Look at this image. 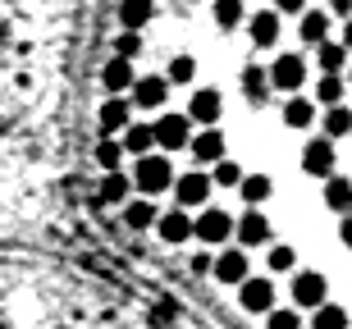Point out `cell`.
Instances as JSON below:
<instances>
[{"instance_id": "1", "label": "cell", "mask_w": 352, "mask_h": 329, "mask_svg": "<svg viewBox=\"0 0 352 329\" xmlns=\"http://www.w3.org/2000/svg\"><path fill=\"white\" fill-rule=\"evenodd\" d=\"M133 183L142 188L146 197H156V192H165V188H174V170L165 156H142L138 160V170H133Z\"/></svg>"}, {"instance_id": "2", "label": "cell", "mask_w": 352, "mask_h": 329, "mask_svg": "<svg viewBox=\"0 0 352 329\" xmlns=\"http://www.w3.org/2000/svg\"><path fill=\"white\" fill-rule=\"evenodd\" d=\"M151 128H156V142L165 146V151H183V146L192 142V124H188V115H160Z\"/></svg>"}, {"instance_id": "3", "label": "cell", "mask_w": 352, "mask_h": 329, "mask_svg": "<svg viewBox=\"0 0 352 329\" xmlns=\"http://www.w3.org/2000/svg\"><path fill=\"white\" fill-rule=\"evenodd\" d=\"M243 311H252V316H270L274 311V284L270 279H243Z\"/></svg>"}, {"instance_id": "4", "label": "cell", "mask_w": 352, "mask_h": 329, "mask_svg": "<svg viewBox=\"0 0 352 329\" xmlns=\"http://www.w3.org/2000/svg\"><path fill=\"white\" fill-rule=\"evenodd\" d=\"M293 302H298V306H311V311H320V306H325V275H316V270H302V275L293 279Z\"/></svg>"}, {"instance_id": "5", "label": "cell", "mask_w": 352, "mask_h": 329, "mask_svg": "<svg viewBox=\"0 0 352 329\" xmlns=\"http://www.w3.org/2000/svg\"><path fill=\"white\" fill-rule=\"evenodd\" d=\"M192 234L201 242H224V238L234 234V220H229V211H201L192 220Z\"/></svg>"}, {"instance_id": "6", "label": "cell", "mask_w": 352, "mask_h": 329, "mask_svg": "<svg viewBox=\"0 0 352 329\" xmlns=\"http://www.w3.org/2000/svg\"><path fill=\"white\" fill-rule=\"evenodd\" d=\"M302 78H307V65H302V55H279L270 69V87H284V92H298Z\"/></svg>"}, {"instance_id": "7", "label": "cell", "mask_w": 352, "mask_h": 329, "mask_svg": "<svg viewBox=\"0 0 352 329\" xmlns=\"http://www.w3.org/2000/svg\"><path fill=\"white\" fill-rule=\"evenodd\" d=\"M302 170L329 179V174H334V142H329V137H316V142H307V151H302Z\"/></svg>"}, {"instance_id": "8", "label": "cell", "mask_w": 352, "mask_h": 329, "mask_svg": "<svg viewBox=\"0 0 352 329\" xmlns=\"http://www.w3.org/2000/svg\"><path fill=\"white\" fill-rule=\"evenodd\" d=\"M174 192H179V211L201 206V201L210 197V179H206V174H197V170H188L183 179H174Z\"/></svg>"}, {"instance_id": "9", "label": "cell", "mask_w": 352, "mask_h": 329, "mask_svg": "<svg viewBox=\"0 0 352 329\" xmlns=\"http://www.w3.org/2000/svg\"><path fill=\"white\" fill-rule=\"evenodd\" d=\"M224 110L220 92H210V87H201V92H192V101H188V124H215Z\"/></svg>"}, {"instance_id": "10", "label": "cell", "mask_w": 352, "mask_h": 329, "mask_svg": "<svg viewBox=\"0 0 352 329\" xmlns=\"http://www.w3.org/2000/svg\"><path fill=\"white\" fill-rule=\"evenodd\" d=\"M234 234L243 247H261V242H270V220H265L261 211H248L243 220L234 224Z\"/></svg>"}, {"instance_id": "11", "label": "cell", "mask_w": 352, "mask_h": 329, "mask_svg": "<svg viewBox=\"0 0 352 329\" xmlns=\"http://www.w3.org/2000/svg\"><path fill=\"white\" fill-rule=\"evenodd\" d=\"M129 115H133V101H124V96H110V101H105L101 106V133L105 137H115V133H124L129 128Z\"/></svg>"}, {"instance_id": "12", "label": "cell", "mask_w": 352, "mask_h": 329, "mask_svg": "<svg viewBox=\"0 0 352 329\" xmlns=\"http://www.w3.org/2000/svg\"><path fill=\"white\" fill-rule=\"evenodd\" d=\"M156 234L165 238V242H174V247H179V242H188V238H192V215H188V211H165L156 220Z\"/></svg>"}, {"instance_id": "13", "label": "cell", "mask_w": 352, "mask_h": 329, "mask_svg": "<svg viewBox=\"0 0 352 329\" xmlns=\"http://www.w3.org/2000/svg\"><path fill=\"white\" fill-rule=\"evenodd\" d=\"M165 92H170V78H138L133 82V106H142V110H156L165 106Z\"/></svg>"}, {"instance_id": "14", "label": "cell", "mask_w": 352, "mask_h": 329, "mask_svg": "<svg viewBox=\"0 0 352 329\" xmlns=\"http://www.w3.org/2000/svg\"><path fill=\"white\" fill-rule=\"evenodd\" d=\"M210 270H215L220 284H243L248 279V251H220Z\"/></svg>"}, {"instance_id": "15", "label": "cell", "mask_w": 352, "mask_h": 329, "mask_svg": "<svg viewBox=\"0 0 352 329\" xmlns=\"http://www.w3.org/2000/svg\"><path fill=\"white\" fill-rule=\"evenodd\" d=\"M129 188H133V179L124 170H119V174H105L101 188H96V201H101V206H129Z\"/></svg>"}, {"instance_id": "16", "label": "cell", "mask_w": 352, "mask_h": 329, "mask_svg": "<svg viewBox=\"0 0 352 329\" xmlns=\"http://www.w3.org/2000/svg\"><path fill=\"white\" fill-rule=\"evenodd\" d=\"M101 82H105V92H110V96H124L133 82H138V73H133L129 60H110V65L101 69Z\"/></svg>"}, {"instance_id": "17", "label": "cell", "mask_w": 352, "mask_h": 329, "mask_svg": "<svg viewBox=\"0 0 352 329\" xmlns=\"http://www.w3.org/2000/svg\"><path fill=\"white\" fill-rule=\"evenodd\" d=\"M151 19H156V5H151V0H124V5H119L124 32H138V27H146Z\"/></svg>"}, {"instance_id": "18", "label": "cell", "mask_w": 352, "mask_h": 329, "mask_svg": "<svg viewBox=\"0 0 352 329\" xmlns=\"http://www.w3.org/2000/svg\"><path fill=\"white\" fill-rule=\"evenodd\" d=\"M151 146H156V128L151 124H129L124 128V151H133L142 160V156H151Z\"/></svg>"}, {"instance_id": "19", "label": "cell", "mask_w": 352, "mask_h": 329, "mask_svg": "<svg viewBox=\"0 0 352 329\" xmlns=\"http://www.w3.org/2000/svg\"><path fill=\"white\" fill-rule=\"evenodd\" d=\"M265 92H270V73L261 65H248L243 69V96H248L252 106H265Z\"/></svg>"}, {"instance_id": "20", "label": "cell", "mask_w": 352, "mask_h": 329, "mask_svg": "<svg viewBox=\"0 0 352 329\" xmlns=\"http://www.w3.org/2000/svg\"><path fill=\"white\" fill-rule=\"evenodd\" d=\"M252 41H256V46H274V41H279V14L274 10H261V14H252Z\"/></svg>"}, {"instance_id": "21", "label": "cell", "mask_w": 352, "mask_h": 329, "mask_svg": "<svg viewBox=\"0 0 352 329\" xmlns=\"http://www.w3.org/2000/svg\"><path fill=\"white\" fill-rule=\"evenodd\" d=\"M188 146H192V160H215V165H220V160H224V137H220V133H215V128L197 133V137H192V142H188Z\"/></svg>"}, {"instance_id": "22", "label": "cell", "mask_w": 352, "mask_h": 329, "mask_svg": "<svg viewBox=\"0 0 352 329\" xmlns=\"http://www.w3.org/2000/svg\"><path fill=\"white\" fill-rule=\"evenodd\" d=\"M325 206H329V211L352 215V183H348V179H339V174H329V179H325Z\"/></svg>"}, {"instance_id": "23", "label": "cell", "mask_w": 352, "mask_h": 329, "mask_svg": "<svg viewBox=\"0 0 352 329\" xmlns=\"http://www.w3.org/2000/svg\"><path fill=\"white\" fill-rule=\"evenodd\" d=\"M156 206H151V201H129V206H124V224H129L133 234H142V229H151V224H156Z\"/></svg>"}, {"instance_id": "24", "label": "cell", "mask_w": 352, "mask_h": 329, "mask_svg": "<svg viewBox=\"0 0 352 329\" xmlns=\"http://www.w3.org/2000/svg\"><path fill=\"white\" fill-rule=\"evenodd\" d=\"M311 119H316V106L307 101V96H288L284 101V124L288 128H307Z\"/></svg>"}, {"instance_id": "25", "label": "cell", "mask_w": 352, "mask_h": 329, "mask_svg": "<svg viewBox=\"0 0 352 329\" xmlns=\"http://www.w3.org/2000/svg\"><path fill=\"white\" fill-rule=\"evenodd\" d=\"M302 41H307V46H325V32H329V19L325 14H316V10H307L302 14Z\"/></svg>"}, {"instance_id": "26", "label": "cell", "mask_w": 352, "mask_h": 329, "mask_svg": "<svg viewBox=\"0 0 352 329\" xmlns=\"http://www.w3.org/2000/svg\"><path fill=\"white\" fill-rule=\"evenodd\" d=\"M238 188H243V197H248V206H261V201L274 192V183L265 179V174H243V183H238Z\"/></svg>"}, {"instance_id": "27", "label": "cell", "mask_w": 352, "mask_h": 329, "mask_svg": "<svg viewBox=\"0 0 352 329\" xmlns=\"http://www.w3.org/2000/svg\"><path fill=\"white\" fill-rule=\"evenodd\" d=\"M316 65L325 69V73H339L348 65V51H343V41H325L320 51H316Z\"/></svg>"}, {"instance_id": "28", "label": "cell", "mask_w": 352, "mask_h": 329, "mask_svg": "<svg viewBox=\"0 0 352 329\" xmlns=\"http://www.w3.org/2000/svg\"><path fill=\"white\" fill-rule=\"evenodd\" d=\"M119 160H124V142H119V137H105V142L96 146V165H101L105 174H119Z\"/></svg>"}, {"instance_id": "29", "label": "cell", "mask_w": 352, "mask_h": 329, "mask_svg": "<svg viewBox=\"0 0 352 329\" xmlns=\"http://www.w3.org/2000/svg\"><path fill=\"white\" fill-rule=\"evenodd\" d=\"M316 96H320V106H343V78L339 73H325V78H320V87H316Z\"/></svg>"}, {"instance_id": "30", "label": "cell", "mask_w": 352, "mask_h": 329, "mask_svg": "<svg viewBox=\"0 0 352 329\" xmlns=\"http://www.w3.org/2000/svg\"><path fill=\"white\" fill-rule=\"evenodd\" d=\"M311 329H348V311H343V306H320V311H316V320H311Z\"/></svg>"}, {"instance_id": "31", "label": "cell", "mask_w": 352, "mask_h": 329, "mask_svg": "<svg viewBox=\"0 0 352 329\" xmlns=\"http://www.w3.org/2000/svg\"><path fill=\"white\" fill-rule=\"evenodd\" d=\"M215 23L220 27H238L243 23V0H215Z\"/></svg>"}, {"instance_id": "32", "label": "cell", "mask_w": 352, "mask_h": 329, "mask_svg": "<svg viewBox=\"0 0 352 329\" xmlns=\"http://www.w3.org/2000/svg\"><path fill=\"white\" fill-rule=\"evenodd\" d=\"M325 128H329V137H343V133H352V110L348 106H334L325 115Z\"/></svg>"}, {"instance_id": "33", "label": "cell", "mask_w": 352, "mask_h": 329, "mask_svg": "<svg viewBox=\"0 0 352 329\" xmlns=\"http://www.w3.org/2000/svg\"><path fill=\"white\" fill-rule=\"evenodd\" d=\"M210 183H220V188H238V183H243V165H234V160L224 156L220 165H215V179H210Z\"/></svg>"}, {"instance_id": "34", "label": "cell", "mask_w": 352, "mask_h": 329, "mask_svg": "<svg viewBox=\"0 0 352 329\" xmlns=\"http://www.w3.org/2000/svg\"><path fill=\"white\" fill-rule=\"evenodd\" d=\"M142 51V37H138V32H119L115 37V60H129L133 65V55Z\"/></svg>"}, {"instance_id": "35", "label": "cell", "mask_w": 352, "mask_h": 329, "mask_svg": "<svg viewBox=\"0 0 352 329\" xmlns=\"http://www.w3.org/2000/svg\"><path fill=\"white\" fill-rule=\"evenodd\" d=\"M192 73H197L192 55H174L170 60V82H192Z\"/></svg>"}, {"instance_id": "36", "label": "cell", "mask_w": 352, "mask_h": 329, "mask_svg": "<svg viewBox=\"0 0 352 329\" xmlns=\"http://www.w3.org/2000/svg\"><path fill=\"white\" fill-rule=\"evenodd\" d=\"M302 320H298V311H270L265 316V329H298Z\"/></svg>"}, {"instance_id": "37", "label": "cell", "mask_w": 352, "mask_h": 329, "mask_svg": "<svg viewBox=\"0 0 352 329\" xmlns=\"http://www.w3.org/2000/svg\"><path fill=\"white\" fill-rule=\"evenodd\" d=\"M270 270H293V247H270Z\"/></svg>"}, {"instance_id": "38", "label": "cell", "mask_w": 352, "mask_h": 329, "mask_svg": "<svg viewBox=\"0 0 352 329\" xmlns=\"http://www.w3.org/2000/svg\"><path fill=\"white\" fill-rule=\"evenodd\" d=\"M210 265H215V261H210L206 251H192V275H206Z\"/></svg>"}, {"instance_id": "39", "label": "cell", "mask_w": 352, "mask_h": 329, "mask_svg": "<svg viewBox=\"0 0 352 329\" xmlns=\"http://www.w3.org/2000/svg\"><path fill=\"white\" fill-rule=\"evenodd\" d=\"M329 10L339 14V19H352V0H334V5H329Z\"/></svg>"}, {"instance_id": "40", "label": "cell", "mask_w": 352, "mask_h": 329, "mask_svg": "<svg viewBox=\"0 0 352 329\" xmlns=\"http://www.w3.org/2000/svg\"><path fill=\"white\" fill-rule=\"evenodd\" d=\"M302 5H307V0H279V10H284V14H302Z\"/></svg>"}, {"instance_id": "41", "label": "cell", "mask_w": 352, "mask_h": 329, "mask_svg": "<svg viewBox=\"0 0 352 329\" xmlns=\"http://www.w3.org/2000/svg\"><path fill=\"white\" fill-rule=\"evenodd\" d=\"M339 238H343V242L352 247V215H343V229H339Z\"/></svg>"}, {"instance_id": "42", "label": "cell", "mask_w": 352, "mask_h": 329, "mask_svg": "<svg viewBox=\"0 0 352 329\" xmlns=\"http://www.w3.org/2000/svg\"><path fill=\"white\" fill-rule=\"evenodd\" d=\"M339 41H343V51H352V19L343 23V37H339Z\"/></svg>"}, {"instance_id": "43", "label": "cell", "mask_w": 352, "mask_h": 329, "mask_svg": "<svg viewBox=\"0 0 352 329\" xmlns=\"http://www.w3.org/2000/svg\"><path fill=\"white\" fill-rule=\"evenodd\" d=\"M348 78H352V69H348Z\"/></svg>"}]
</instances>
